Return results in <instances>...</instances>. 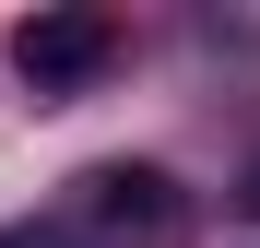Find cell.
Here are the masks:
<instances>
[{
    "label": "cell",
    "instance_id": "6da1fadb",
    "mask_svg": "<svg viewBox=\"0 0 260 248\" xmlns=\"http://www.w3.org/2000/svg\"><path fill=\"white\" fill-rule=\"evenodd\" d=\"M71 248H189V225H201V201L166 178V165H83V178L59 189V213H48Z\"/></svg>",
    "mask_w": 260,
    "mask_h": 248
},
{
    "label": "cell",
    "instance_id": "7a4b0ae2",
    "mask_svg": "<svg viewBox=\"0 0 260 248\" xmlns=\"http://www.w3.org/2000/svg\"><path fill=\"white\" fill-rule=\"evenodd\" d=\"M107 59H118V12H95V0H59V12H36V24L12 36V71H24L48 107H59V95H83Z\"/></svg>",
    "mask_w": 260,
    "mask_h": 248
},
{
    "label": "cell",
    "instance_id": "3957f363",
    "mask_svg": "<svg viewBox=\"0 0 260 248\" xmlns=\"http://www.w3.org/2000/svg\"><path fill=\"white\" fill-rule=\"evenodd\" d=\"M0 248H71L59 225H0Z\"/></svg>",
    "mask_w": 260,
    "mask_h": 248
},
{
    "label": "cell",
    "instance_id": "277c9868",
    "mask_svg": "<svg viewBox=\"0 0 260 248\" xmlns=\"http://www.w3.org/2000/svg\"><path fill=\"white\" fill-rule=\"evenodd\" d=\"M237 213H248V225H260V154H248V165H237Z\"/></svg>",
    "mask_w": 260,
    "mask_h": 248
}]
</instances>
